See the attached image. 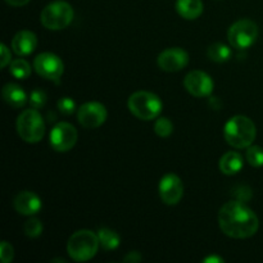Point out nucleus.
<instances>
[{
  "instance_id": "obj_1",
  "label": "nucleus",
  "mask_w": 263,
  "mask_h": 263,
  "mask_svg": "<svg viewBox=\"0 0 263 263\" xmlns=\"http://www.w3.org/2000/svg\"><path fill=\"white\" fill-rule=\"evenodd\" d=\"M218 225L225 235L233 239H247L258 231L259 221L256 213L241 200H230L218 212Z\"/></svg>"
},
{
  "instance_id": "obj_2",
  "label": "nucleus",
  "mask_w": 263,
  "mask_h": 263,
  "mask_svg": "<svg viewBox=\"0 0 263 263\" xmlns=\"http://www.w3.org/2000/svg\"><path fill=\"white\" fill-rule=\"evenodd\" d=\"M257 128L253 121L246 116H234L223 127V136L229 145L236 149H247L253 144Z\"/></svg>"
},
{
  "instance_id": "obj_3",
  "label": "nucleus",
  "mask_w": 263,
  "mask_h": 263,
  "mask_svg": "<svg viewBox=\"0 0 263 263\" xmlns=\"http://www.w3.org/2000/svg\"><path fill=\"white\" fill-rule=\"evenodd\" d=\"M100 241L98 234L90 230H79L72 234L67 243V252L76 262L90 261L97 256Z\"/></svg>"
},
{
  "instance_id": "obj_4",
  "label": "nucleus",
  "mask_w": 263,
  "mask_h": 263,
  "mask_svg": "<svg viewBox=\"0 0 263 263\" xmlns=\"http://www.w3.org/2000/svg\"><path fill=\"white\" fill-rule=\"evenodd\" d=\"M127 107L136 118L143 121L156 120L162 112V100L158 95L151 91H136L130 95L127 100Z\"/></svg>"
},
{
  "instance_id": "obj_5",
  "label": "nucleus",
  "mask_w": 263,
  "mask_h": 263,
  "mask_svg": "<svg viewBox=\"0 0 263 263\" xmlns=\"http://www.w3.org/2000/svg\"><path fill=\"white\" fill-rule=\"evenodd\" d=\"M17 133L23 141L36 144L45 135V122L37 109H26L17 118Z\"/></svg>"
},
{
  "instance_id": "obj_6",
  "label": "nucleus",
  "mask_w": 263,
  "mask_h": 263,
  "mask_svg": "<svg viewBox=\"0 0 263 263\" xmlns=\"http://www.w3.org/2000/svg\"><path fill=\"white\" fill-rule=\"evenodd\" d=\"M73 8L68 3L57 0L44 8L40 14V21L44 27L48 30L58 31L68 27L73 21Z\"/></svg>"
},
{
  "instance_id": "obj_7",
  "label": "nucleus",
  "mask_w": 263,
  "mask_h": 263,
  "mask_svg": "<svg viewBox=\"0 0 263 263\" xmlns=\"http://www.w3.org/2000/svg\"><path fill=\"white\" fill-rule=\"evenodd\" d=\"M258 37V27L251 20L236 21L229 28L228 39L233 48L248 49Z\"/></svg>"
},
{
  "instance_id": "obj_8",
  "label": "nucleus",
  "mask_w": 263,
  "mask_h": 263,
  "mask_svg": "<svg viewBox=\"0 0 263 263\" xmlns=\"http://www.w3.org/2000/svg\"><path fill=\"white\" fill-rule=\"evenodd\" d=\"M77 138H79L77 130L68 122L57 123L49 135L51 148L59 153L71 151L76 145Z\"/></svg>"
},
{
  "instance_id": "obj_9",
  "label": "nucleus",
  "mask_w": 263,
  "mask_h": 263,
  "mask_svg": "<svg viewBox=\"0 0 263 263\" xmlns=\"http://www.w3.org/2000/svg\"><path fill=\"white\" fill-rule=\"evenodd\" d=\"M33 68L41 77L58 81L63 74L64 64L58 55L53 53H41L33 61Z\"/></svg>"
},
{
  "instance_id": "obj_10",
  "label": "nucleus",
  "mask_w": 263,
  "mask_h": 263,
  "mask_svg": "<svg viewBox=\"0 0 263 263\" xmlns=\"http://www.w3.org/2000/svg\"><path fill=\"white\" fill-rule=\"evenodd\" d=\"M107 109L102 103L87 102L79 108L77 120L85 128H97L107 120Z\"/></svg>"
},
{
  "instance_id": "obj_11",
  "label": "nucleus",
  "mask_w": 263,
  "mask_h": 263,
  "mask_svg": "<svg viewBox=\"0 0 263 263\" xmlns=\"http://www.w3.org/2000/svg\"><path fill=\"white\" fill-rule=\"evenodd\" d=\"M159 195L164 204L176 205L184 195V184L175 174H168L162 177L159 182Z\"/></svg>"
},
{
  "instance_id": "obj_12",
  "label": "nucleus",
  "mask_w": 263,
  "mask_h": 263,
  "mask_svg": "<svg viewBox=\"0 0 263 263\" xmlns=\"http://www.w3.org/2000/svg\"><path fill=\"white\" fill-rule=\"evenodd\" d=\"M184 86L187 91L197 98L210 97L213 91V80L203 71H192L184 80Z\"/></svg>"
},
{
  "instance_id": "obj_13",
  "label": "nucleus",
  "mask_w": 263,
  "mask_h": 263,
  "mask_svg": "<svg viewBox=\"0 0 263 263\" xmlns=\"http://www.w3.org/2000/svg\"><path fill=\"white\" fill-rule=\"evenodd\" d=\"M157 63L164 72H179L189 63V54L182 48H168L159 54Z\"/></svg>"
},
{
  "instance_id": "obj_14",
  "label": "nucleus",
  "mask_w": 263,
  "mask_h": 263,
  "mask_svg": "<svg viewBox=\"0 0 263 263\" xmlns=\"http://www.w3.org/2000/svg\"><path fill=\"white\" fill-rule=\"evenodd\" d=\"M14 210L22 216H33L40 212L41 199L32 192H21L14 198Z\"/></svg>"
},
{
  "instance_id": "obj_15",
  "label": "nucleus",
  "mask_w": 263,
  "mask_h": 263,
  "mask_svg": "<svg viewBox=\"0 0 263 263\" xmlns=\"http://www.w3.org/2000/svg\"><path fill=\"white\" fill-rule=\"evenodd\" d=\"M37 46V37L33 32L28 30L20 31L14 35L12 40V49L17 55L26 57L33 53Z\"/></svg>"
},
{
  "instance_id": "obj_16",
  "label": "nucleus",
  "mask_w": 263,
  "mask_h": 263,
  "mask_svg": "<svg viewBox=\"0 0 263 263\" xmlns=\"http://www.w3.org/2000/svg\"><path fill=\"white\" fill-rule=\"evenodd\" d=\"M3 99L13 108H22L27 103L28 98L25 90L17 84H7L2 90Z\"/></svg>"
},
{
  "instance_id": "obj_17",
  "label": "nucleus",
  "mask_w": 263,
  "mask_h": 263,
  "mask_svg": "<svg viewBox=\"0 0 263 263\" xmlns=\"http://www.w3.org/2000/svg\"><path fill=\"white\" fill-rule=\"evenodd\" d=\"M244 166L243 157L238 152H228L220 159V170L223 175L233 176L241 171Z\"/></svg>"
},
{
  "instance_id": "obj_18",
  "label": "nucleus",
  "mask_w": 263,
  "mask_h": 263,
  "mask_svg": "<svg viewBox=\"0 0 263 263\" xmlns=\"http://www.w3.org/2000/svg\"><path fill=\"white\" fill-rule=\"evenodd\" d=\"M176 10L185 20H197L203 13L202 0H177Z\"/></svg>"
},
{
  "instance_id": "obj_19",
  "label": "nucleus",
  "mask_w": 263,
  "mask_h": 263,
  "mask_svg": "<svg viewBox=\"0 0 263 263\" xmlns=\"http://www.w3.org/2000/svg\"><path fill=\"white\" fill-rule=\"evenodd\" d=\"M98 238H99L100 246L105 251H115L120 247L121 239L120 235L115 230L108 228H103L98 231Z\"/></svg>"
},
{
  "instance_id": "obj_20",
  "label": "nucleus",
  "mask_w": 263,
  "mask_h": 263,
  "mask_svg": "<svg viewBox=\"0 0 263 263\" xmlns=\"http://www.w3.org/2000/svg\"><path fill=\"white\" fill-rule=\"evenodd\" d=\"M208 58L212 62L216 63H223V62H228L231 58L233 53H231V49L228 45L222 43H215L208 48L207 50Z\"/></svg>"
},
{
  "instance_id": "obj_21",
  "label": "nucleus",
  "mask_w": 263,
  "mask_h": 263,
  "mask_svg": "<svg viewBox=\"0 0 263 263\" xmlns=\"http://www.w3.org/2000/svg\"><path fill=\"white\" fill-rule=\"evenodd\" d=\"M9 72L12 73L13 77L18 80H26L31 74V67L27 61L22 58L14 59L10 62Z\"/></svg>"
},
{
  "instance_id": "obj_22",
  "label": "nucleus",
  "mask_w": 263,
  "mask_h": 263,
  "mask_svg": "<svg viewBox=\"0 0 263 263\" xmlns=\"http://www.w3.org/2000/svg\"><path fill=\"white\" fill-rule=\"evenodd\" d=\"M246 158L252 167L263 166V148L258 145H251L247 148Z\"/></svg>"
},
{
  "instance_id": "obj_23",
  "label": "nucleus",
  "mask_w": 263,
  "mask_h": 263,
  "mask_svg": "<svg viewBox=\"0 0 263 263\" xmlns=\"http://www.w3.org/2000/svg\"><path fill=\"white\" fill-rule=\"evenodd\" d=\"M154 133L161 138H168L174 133V125L170 121V118L161 117L154 123Z\"/></svg>"
},
{
  "instance_id": "obj_24",
  "label": "nucleus",
  "mask_w": 263,
  "mask_h": 263,
  "mask_svg": "<svg viewBox=\"0 0 263 263\" xmlns=\"http://www.w3.org/2000/svg\"><path fill=\"white\" fill-rule=\"evenodd\" d=\"M43 223L40 220L35 217H31L30 220H27L23 225V231H25L26 236L28 238H37L43 233Z\"/></svg>"
},
{
  "instance_id": "obj_25",
  "label": "nucleus",
  "mask_w": 263,
  "mask_h": 263,
  "mask_svg": "<svg viewBox=\"0 0 263 263\" xmlns=\"http://www.w3.org/2000/svg\"><path fill=\"white\" fill-rule=\"evenodd\" d=\"M46 100H48V97H46L45 91L41 89L32 90L30 97H28V103H30L31 107L35 108V109H40V108L45 107Z\"/></svg>"
},
{
  "instance_id": "obj_26",
  "label": "nucleus",
  "mask_w": 263,
  "mask_h": 263,
  "mask_svg": "<svg viewBox=\"0 0 263 263\" xmlns=\"http://www.w3.org/2000/svg\"><path fill=\"white\" fill-rule=\"evenodd\" d=\"M57 107H58L59 112L63 113V115L66 116H69L74 112V109H76V103H74L73 99H71V98H61V99L58 100V103H57Z\"/></svg>"
},
{
  "instance_id": "obj_27",
  "label": "nucleus",
  "mask_w": 263,
  "mask_h": 263,
  "mask_svg": "<svg viewBox=\"0 0 263 263\" xmlns=\"http://www.w3.org/2000/svg\"><path fill=\"white\" fill-rule=\"evenodd\" d=\"M14 258V249H13L12 244L8 241H2L0 244V259L3 263H10Z\"/></svg>"
},
{
  "instance_id": "obj_28",
  "label": "nucleus",
  "mask_w": 263,
  "mask_h": 263,
  "mask_svg": "<svg viewBox=\"0 0 263 263\" xmlns=\"http://www.w3.org/2000/svg\"><path fill=\"white\" fill-rule=\"evenodd\" d=\"M0 50H2L0 66H2V68H5V67L10 63V51H9V49L5 46V44H2V45H0Z\"/></svg>"
},
{
  "instance_id": "obj_29",
  "label": "nucleus",
  "mask_w": 263,
  "mask_h": 263,
  "mask_svg": "<svg viewBox=\"0 0 263 263\" xmlns=\"http://www.w3.org/2000/svg\"><path fill=\"white\" fill-rule=\"evenodd\" d=\"M141 261V256L139 252H130L127 256L123 257V262H131V263H138Z\"/></svg>"
},
{
  "instance_id": "obj_30",
  "label": "nucleus",
  "mask_w": 263,
  "mask_h": 263,
  "mask_svg": "<svg viewBox=\"0 0 263 263\" xmlns=\"http://www.w3.org/2000/svg\"><path fill=\"white\" fill-rule=\"evenodd\" d=\"M7 4L12 5V7H23V5L28 4L30 0H5Z\"/></svg>"
},
{
  "instance_id": "obj_31",
  "label": "nucleus",
  "mask_w": 263,
  "mask_h": 263,
  "mask_svg": "<svg viewBox=\"0 0 263 263\" xmlns=\"http://www.w3.org/2000/svg\"><path fill=\"white\" fill-rule=\"evenodd\" d=\"M203 262L204 263H222L223 259L220 258V257H217V256H211V257H207V258L203 259Z\"/></svg>"
}]
</instances>
